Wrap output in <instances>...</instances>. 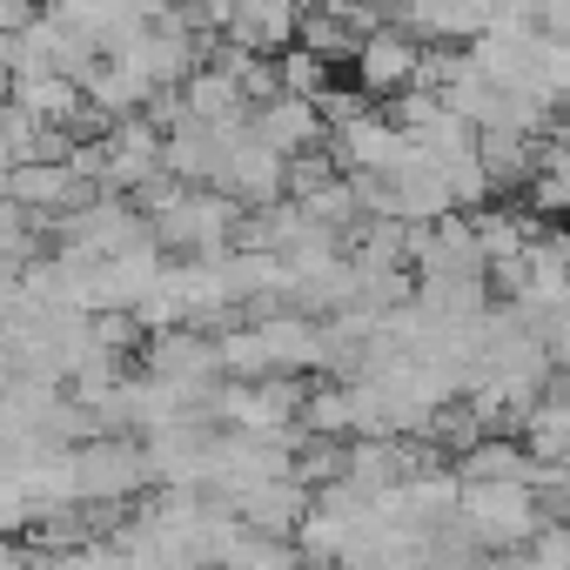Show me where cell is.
I'll return each instance as SVG.
<instances>
[{
  "mask_svg": "<svg viewBox=\"0 0 570 570\" xmlns=\"http://www.w3.org/2000/svg\"><path fill=\"white\" fill-rule=\"evenodd\" d=\"M423 41L403 28V21H376L363 41H356V88L363 95H410L416 81H423Z\"/></svg>",
  "mask_w": 570,
  "mask_h": 570,
  "instance_id": "obj_1",
  "label": "cell"
}]
</instances>
